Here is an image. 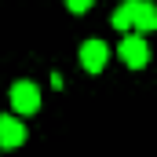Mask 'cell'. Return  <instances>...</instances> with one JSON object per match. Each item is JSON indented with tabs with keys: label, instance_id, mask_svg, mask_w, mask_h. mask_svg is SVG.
<instances>
[{
	"label": "cell",
	"instance_id": "obj_6",
	"mask_svg": "<svg viewBox=\"0 0 157 157\" xmlns=\"http://www.w3.org/2000/svg\"><path fill=\"white\" fill-rule=\"evenodd\" d=\"M135 7H139V0H124L117 11H113V29H128V26H135Z\"/></svg>",
	"mask_w": 157,
	"mask_h": 157
},
{
	"label": "cell",
	"instance_id": "obj_1",
	"mask_svg": "<svg viewBox=\"0 0 157 157\" xmlns=\"http://www.w3.org/2000/svg\"><path fill=\"white\" fill-rule=\"evenodd\" d=\"M117 55L128 62V70H143L146 62H150V48H146V40H143V33H124V40H121Z\"/></svg>",
	"mask_w": 157,
	"mask_h": 157
},
{
	"label": "cell",
	"instance_id": "obj_5",
	"mask_svg": "<svg viewBox=\"0 0 157 157\" xmlns=\"http://www.w3.org/2000/svg\"><path fill=\"white\" fill-rule=\"evenodd\" d=\"M150 29H157V4L139 0V7H135V33H150Z\"/></svg>",
	"mask_w": 157,
	"mask_h": 157
},
{
	"label": "cell",
	"instance_id": "obj_4",
	"mask_svg": "<svg viewBox=\"0 0 157 157\" xmlns=\"http://www.w3.org/2000/svg\"><path fill=\"white\" fill-rule=\"evenodd\" d=\"M22 143H26V124L18 117H11V113H0V146L4 150H15Z\"/></svg>",
	"mask_w": 157,
	"mask_h": 157
},
{
	"label": "cell",
	"instance_id": "obj_2",
	"mask_svg": "<svg viewBox=\"0 0 157 157\" xmlns=\"http://www.w3.org/2000/svg\"><path fill=\"white\" fill-rule=\"evenodd\" d=\"M11 110H18V113H37L40 110V88L33 80H15L11 84Z\"/></svg>",
	"mask_w": 157,
	"mask_h": 157
},
{
	"label": "cell",
	"instance_id": "obj_7",
	"mask_svg": "<svg viewBox=\"0 0 157 157\" xmlns=\"http://www.w3.org/2000/svg\"><path fill=\"white\" fill-rule=\"evenodd\" d=\"M62 4H66V7H70L73 15H84V11H88V7H91L95 0H62Z\"/></svg>",
	"mask_w": 157,
	"mask_h": 157
},
{
	"label": "cell",
	"instance_id": "obj_3",
	"mask_svg": "<svg viewBox=\"0 0 157 157\" xmlns=\"http://www.w3.org/2000/svg\"><path fill=\"white\" fill-rule=\"evenodd\" d=\"M106 62H110V48H106V40L91 37L80 44V66L88 70V73H99V70H106Z\"/></svg>",
	"mask_w": 157,
	"mask_h": 157
}]
</instances>
